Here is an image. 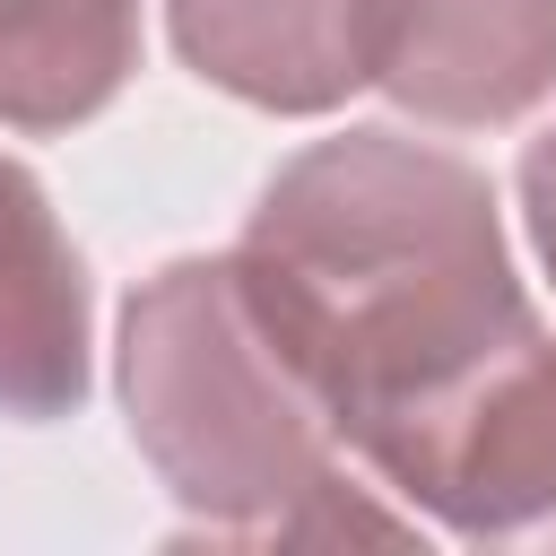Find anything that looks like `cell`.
Returning <instances> with one entry per match:
<instances>
[{
    "mask_svg": "<svg viewBox=\"0 0 556 556\" xmlns=\"http://www.w3.org/2000/svg\"><path fill=\"white\" fill-rule=\"evenodd\" d=\"M235 269L330 400L348 452L539 321L495 182L382 122L295 148L261 182Z\"/></svg>",
    "mask_w": 556,
    "mask_h": 556,
    "instance_id": "cell-1",
    "label": "cell"
},
{
    "mask_svg": "<svg viewBox=\"0 0 556 556\" xmlns=\"http://www.w3.org/2000/svg\"><path fill=\"white\" fill-rule=\"evenodd\" d=\"M122 417L156 486L200 539L287 547L330 530H391L348 504V443L313 374L261 321L235 252H182L122 304Z\"/></svg>",
    "mask_w": 556,
    "mask_h": 556,
    "instance_id": "cell-2",
    "label": "cell"
},
{
    "mask_svg": "<svg viewBox=\"0 0 556 556\" xmlns=\"http://www.w3.org/2000/svg\"><path fill=\"white\" fill-rule=\"evenodd\" d=\"M356 460L469 547H556V330L530 321Z\"/></svg>",
    "mask_w": 556,
    "mask_h": 556,
    "instance_id": "cell-3",
    "label": "cell"
},
{
    "mask_svg": "<svg viewBox=\"0 0 556 556\" xmlns=\"http://www.w3.org/2000/svg\"><path fill=\"white\" fill-rule=\"evenodd\" d=\"M374 87L426 130H504L556 96V0H382Z\"/></svg>",
    "mask_w": 556,
    "mask_h": 556,
    "instance_id": "cell-4",
    "label": "cell"
},
{
    "mask_svg": "<svg viewBox=\"0 0 556 556\" xmlns=\"http://www.w3.org/2000/svg\"><path fill=\"white\" fill-rule=\"evenodd\" d=\"M165 35L217 96L313 122L374 87L382 0H165Z\"/></svg>",
    "mask_w": 556,
    "mask_h": 556,
    "instance_id": "cell-5",
    "label": "cell"
},
{
    "mask_svg": "<svg viewBox=\"0 0 556 556\" xmlns=\"http://www.w3.org/2000/svg\"><path fill=\"white\" fill-rule=\"evenodd\" d=\"M87 382V261L52 217V191L17 156H0V417H78Z\"/></svg>",
    "mask_w": 556,
    "mask_h": 556,
    "instance_id": "cell-6",
    "label": "cell"
},
{
    "mask_svg": "<svg viewBox=\"0 0 556 556\" xmlns=\"http://www.w3.org/2000/svg\"><path fill=\"white\" fill-rule=\"evenodd\" d=\"M139 70V0H0V122L26 139L96 122Z\"/></svg>",
    "mask_w": 556,
    "mask_h": 556,
    "instance_id": "cell-7",
    "label": "cell"
},
{
    "mask_svg": "<svg viewBox=\"0 0 556 556\" xmlns=\"http://www.w3.org/2000/svg\"><path fill=\"white\" fill-rule=\"evenodd\" d=\"M521 217H530V243H539V261L556 278V122L521 148Z\"/></svg>",
    "mask_w": 556,
    "mask_h": 556,
    "instance_id": "cell-8",
    "label": "cell"
}]
</instances>
